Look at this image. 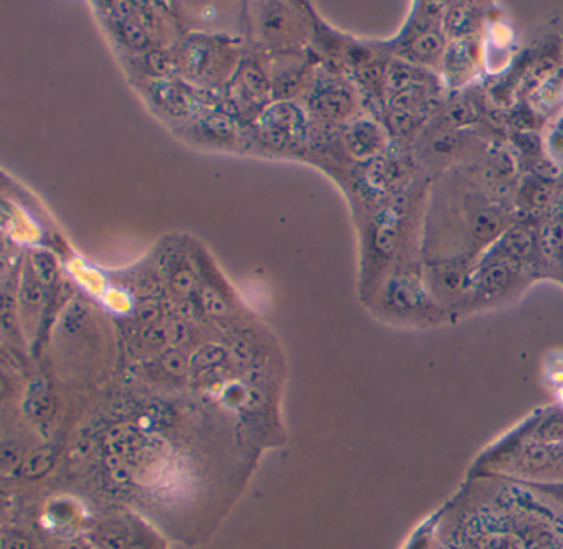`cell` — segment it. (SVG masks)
Masks as SVG:
<instances>
[{
    "label": "cell",
    "instance_id": "6da1fadb",
    "mask_svg": "<svg viewBox=\"0 0 563 549\" xmlns=\"http://www.w3.org/2000/svg\"><path fill=\"white\" fill-rule=\"evenodd\" d=\"M467 477L563 482V444L522 442L512 447L490 444L471 466Z\"/></svg>",
    "mask_w": 563,
    "mask_h": 549
},
{
    "label": "cell",
    "instance_id": "7a4b0ae2",
    "mask_svg": "<svg viewBox=\"0 0 563 549\" xmlns=\"http://www.w3.org/2000/svg\"><path fill=\"white\" fill-rule=\"evenodd\" d=\"M385 312L400 318H427L434 321L441 309L430 289L421 282L420 278L411 272H400L391 276L384 289L382 298Z\"/></svg>",
    "mask_w": 563,
    "mask_h": 549
},
{
    "label": "cell",
    "instance_id": "3957f363",
    "mask_svg": "<svg viewBox=\"0 0 563 549\" xmlns=\"http://www.w3.org/2000/svg\"><path fill=\"white\" fill-rule=\"evenodd\" d=\"M522 276V266L509 259L484 255L473 271L471 302L486 304L509 294Z\"/></svg>",
    "mask_w": 563,
    "mask_h": 549
},
{
    "label": "cell",
    "instance_id": "277c9868",
    "mask_svg": "<svg viewBox=\"0 0 563 549\" xmlns=\"http://www.w3.org/2000/svg\"><path fill=\"white\" fill-rule=\"evenodd\" d=\"M263 139L275 147H285L292 141L298 143L305 133V117L291 103L273 104L260 117Z\"/></svg>",
    "mask_w": 563,
    "mask_h": 549
},
{
    "label": "cell",
    "instance_id": "5b68a950",
    "mask_svg": "<svg viewBox=\"0 0 563 549\" xmlns=\"http://www.w3.org/2000/svg\"><path fill=\"white\" fill-rule=\"evenodd\" d=\"M537 239L530 229L526 226H514L507 229L506 233L499 236L494 246H490L486 255L494 256V258L509 259V261L517 262L522 266L532 261L536 255Z\"/></svg>",
    "mask_w": 563,
    "mask_h": 549
},
{
    "label": "cell",
    "instance_id": "8992f818",
    "mask_svg": "<svg viewBox=\"0 0 563 549\" xmlns=\"http://www.w3.org/2000/svg\"><path fill=\"white\" fill-rule=\"evenodd\" d=\"M473 269H466L457 262H443L431 269V289L437 298L454 299L466 295L471 301V284H473ZM438 301V299H437Z\"/></svg>",
    "mask_w": 563,
    "mask_h": 549
},
{
    "label": "cell",
    "instance_id": "52a82bcc",
    "mask_svg": "<svg viewBox=\"0 0 563 549\" xmlns=\"http://www.w3.org/2000/svg\"><path fill=\"white\" fill-rule=\"evenodd\" d=\"M529 442L560 446L563 444V407H540L532 413Z\"/></svg>",
    "mask_w": 563,
    "mask_h": 549
},
{
    "label": "cell",
    "instance_id": "ba28073f",
    "mask_svg": "<svg viewBox=\"0 0 563 549\" xmlns=\"http://www.w3.org/2000/svg\"><path fill=\"white\" fill-rule=\"evenodd\" d=\"M444 38L440 31L431 25H418L417 32H413L407 45V54L411 61L420 64H430L438 60L443 55Z\"/></svg>",
    "mask_w": 563,
    "mask_h": 549
},
{
    "label": "cell",
    "instance_id": "9c48e42d",
    "mask_svg": "<svg viewBox=\"0 0 563 549\" xmlns=\"http://www.w3.org/2000/svg\"><path fill=\"white\" fill-rule=\"evenodd\" d=\"M347 146L355 157L367 159V157L380 153L382 146H384V136L374 123L361 121L349 130Z\"/></svg>",
    "mask_w": 563,
    "mask_h": 549
},
{
    "label": "cell",
    "instance_id": "30bf717a",
    "mask_svg": "<svg viewBox=\"0 0 563 549\" xmlns=\"http://www.w3.org/2000/svg\"><path fill=\"white\" fill-rule=\"evenodd\" d=\"M537 249L547 265L563 269V222L555 220L543 226L537 239Z\"/></svg>",
    "mask_w": 563,
    "mask_h": 549
},
{
    "label": "cell",
    "instance_id": "8fae6325",
    "mask_svg": "<svg viewBox=\"0 0 563 549\" xmlns=\"http://www.w3.org/2000/svg\"><path fill=\"white\" fill-rule=\"evenodd\" d=\"M312 110L325 117H342L351 111L352 98L344 88L329 87L316 93Z\"/></svg>",
    "mask_w": 563,
    "mask_h": 549
},
{
    "label": "cell",
    "instance_id": "7c38bea8",
    "mask_svg": "<svg viewBox=\"0 0 563 549\" xmlns=\"http://www.w3.org/2000/svg\"><path fill=\"white\" fill-rule=\"evenodd\" d=\"M477 25L476 9L467 4H456L444 15V29L453 37L470 35Z\"/></svg>",
    "mask_w": 563,
    "mask_h": 549
},
{
    "label": "cell",
    "instance_id": "4fadbf2b",
    "mask_svg": "<svg viewBox=\"0 0 563 549\" xmlns=\"http://www.w3.org/2000/svg\"><path fill=\"white\" fill-rule=\"evenodd\" d=\"M421 78L423 77H421L417 68L405 64V61H395L388 68V90L398 93V91L407 90V88L421 87Z\"/></svg>",
    "mask_w": 563,
    "mask_h": 549
},
{
    "label": "cell",
    "instance_id": "5bb4252c",
    "mask_svg": "<svg viewBox=\"0 0 563 549\" xmlns=\"http://www.w3.org/2000/svg\"><path fill=\"white\" fill-rule=\"evenodd\" d=\"M506 483H516L540 498L549 500L553 505L563 508V482H533V480L499 479Z\"/></svg>",
    "mask_w": 563,
    "mask_h": 549
},
{
    "label": "cell",
    "instance_id": "9a60e30c",
    "mask_svg": "<svg viewBox=\"0 0 563 549\" xmlns=\"http://www.w3.org/2000/svg\"><path fill=\"white\" fill-rule=\"evenodd\" d=\"M423 87H411L395 93L390 100V107L394 113L410 114L411 116L423 104Z\"/></svg>",
    "mask_w": 563,
    "mask_h": 549
},
{
    "label": "cell",
    "instance_id": "2e32d148",
    "mask_svg": "<svg viewBox=\"0 0 563 549\" xmlns=\"http://www.w3.org/2000/svg\"><path fill=\"white\" fill-rule=\"evenodd\" d=\"M398 245V228L390 220H385L378 225L375 233L374 246L378 255L390 258Z\"/></svg>",
    "mask_w": 563,
    "mask_h": 549
},
{
    "label": "cell",
    "instance_id": "e0dca14e",
    "mask_svg": "<svg viewBox=\"0 0 563 549\" xmlns=\"http://www.w3.org/2000/svg\"><path fill=\"white\" fill-rule=\"evenodd\" d=\"M448 75L451 78H463L471 74V57L470 52L466 51V45L457 44L453 51L448 54Z\"/></svg>",
    "mask_w": 563,
    "mask_h": 549
},
{
    "label": "cell",
    "instance_id": "ac0fdd59",
    "mask_svg": "<svg viewBox=\"0 0 563 549\" xmlns=\"http://www.w3.org/2000/svg\"><path fill=\"white\" fill-rule=\"evenodd\" d=\"M31 265L35 278L42 284H52L54 282L55 276H57V268H55V261L51 256L45 255V253H34Z\"/></svg>",
    "mask_w": 563,
    "mask_h": 549
},
{
    "label": "cell",
    "instance_id": "d6986e66",
    "mask_svg": "<svg viewBox=\"0 0 563 549\" xmlns=\"http://www.w3.org/2000/svg\"><path fill=\"white\" fill-rule=\"evenodd\" d=\"M499 229L500 220L494 213L483 212L474 220V235H476V238L483 239V242L497 236Z\"/></svg>",
    "mask_w": 563,
    "mask_h": 549
},
{
    "label": "cell",
    "instance_id": "ffe728a7",
    "mask_svg": "<svg viewBox=\"0 0 563 549\" xmlns=\"http://www.w3.org/2000/svg\"><path fill=\"white\" fill-rule=\"evenodd\" d=\"M242 83L246 88L252 97H262L268 90V83H266L265 77L262 71L255 67V65H249L245 70L242 71Z\"/></svg>",
    "mask_w": 563,
    "mask_h": 549
},
{
    "label": "cell",
    "instance_id": "44dd1931",
    "mask_svg": "<svg viewBox=\"0 0 563 549\" xmlns=\"http://www.w3.org/2000/svg\"><path fill=\"white\" fill-rule=\"evenodd\" d=\"M121 35H123L124 42L130 45L131 48H146L150 45V38H147L146 32L143 31L137 22L126 21L121 24Z\"/></svg>",
    "mask_w": 563,
    "mask_h": 549
},
{
    "label": "cell",
    "instance_id": "7402d4cb",
    "mask_svg": "<svg viewBox=\"0 0 563 549\" xmlns=\"http://www.w3.org/2000/svg\"><path fill=\"white\" fill-rule=\"evenodd\" d=\"M206 127L217 137H230L235 130V124L225 114H217L206 120Z\"/></svg>",
    "mask_w": 563,
    "mask_h": 549
},
{
    "label": "cell",
    "instance_id": "603a6c76",
    "mask_svg": "<svg viewBox=\"0 0 563 549\" xmlns=\"http://www.w3.org/2000/svg\"><path fill=\"white\" fill-rule=\"evenodd\" d=\"M202 301L203 307H206V311L209 312L210 315H213V317H222V315H225V302H223V299L220 298L213 289H203Z\"/></svg>",
    "mask_w": 563,
    "mask_h": 549
},
{
    "label": "cell",
    "instance_id": "cb8c5ba5",
    "mask_svg": "<svg viewBox=\"0 0 563 549\" xmlns=\"http://www.w3.org/2000/svg\"><path fill=\"white\" fill-rule=\"evenodd\" d=\"M42 282L38 281L37 278H32V276H27L25 279L24 285L21 289V299L24 304L27 305H37L41 302L42 291H41Z\"/></svg>",
    "mask_w": 563,
    "mask_h": 549
},
{
    "label": "cell",
    "instance_id": "d4e9b609",
    "mask_svg": "<svg viewBox=\"0 0 563 549\" xmlns=\"http://www.w3.org/2000/svg\"><path fill=\"white\" fill-rule=\"evenodd\" d=\"M163 365L174 374L183 373L186 370V361H184L183 355L177 354L176 350H169L163 355Z\"/></svg>",
    "mask_w": 563,
    "mask_h": 549
},
{
    "label": "cell",
    "instance_id": "484cf974",
    "mask_svg": "<svg viewBox=\"0 0 563 549\" xmlns=\"http://www.w3.org/2000/svg\"><path fill=\"white\" fill-rule=\"evenodd\" d=\"M147 65L156 75H166L170 68L169 60L161 52H151L147 55Z\"/></svg>",
    "mask_w": 563,
    "mask_h": 549
},
{
    "label": "cell",
    "instance_id": "4316f807",
    "mask_svg": "<svg viewBox=\"0 0 563 549\" xmlns=\"http://www.w3.org/2000/svg\"><path fill=\"white\" fill-rule=\"evenodd\" d=\"M167 338L173 341L174 345L184 344V341L189 338V328L186 327V324H180V322H174L167 327Z\"/></svg>",
    "mask_w": 563,
    "mask_h": 549
},
{
    "label": "cell",
    "instance_id": "83f0119b",
    "mask_svg": "<svg viewBox=\"0 0 563 549\" xmlns=\"http://www.w3.org/2000/svg\"><path fill=\"white\" fill-rule=\"evenodd\" d=\"M194 288V278L189 271H179L174 276V289L179 294L187 295Z\"/></svg>",
    "mask_w": 563,
    "mask_h": 549
},
{
    "label": "cell",
    "instance_id": "f1b7e54d",
    "mask_svg": "<svg viewBox=\"0 0 563 549\" xmlns=\"http://www.w3.org/2000/svg\"><path fill=\"white\" fill-rule=\"evenodd\" d=\"M550 147H552L553 154L563 156V121H560L559 126L553 131L552 137H550Z\"/></svg>",
    "mask_w": 563,
    "mask_h": 549
},
{
    "label": "cell",
    "instance_id": "f546056e",
    "mask_svg": "<svg viewBox=\"0 0 563 549\" xmlns=\"http://www.w3.org/2000/svg\"><path fill=\"white\" fill-rule=\"evenodd\" d=\"M196 360L206 365L216 363V361L222 360V351L217 350V348H207V350H202L200 355H197Z\"/></svg>",
    "mask_w": 563,
    "mask_h": 549
}]
</instances>
